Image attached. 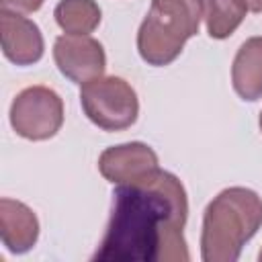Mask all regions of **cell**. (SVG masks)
<instances>
[{"instance_id": "obj_14", "label": "cell", "mask_w": 262, "mask_h": 262, "mask_svg": "<svg viewBox=\"0 0 262 262\" xmlns=\"http://www.w3.org/2000/svg\"><path fill=\"white\" fill-rule=\"evenodd\" d=\"M244 4L252 12H262V0H244Z\"/></svg>"}, {"instance_id": "obj_13", "label": "cell", "mask_w": 262, "mask_h": 262, "mask_svg": "<svg viewBox=\"0 0 262 262\" xmlns=\"http://www.w3.org/2000/svg\"><path fill=\"white\" fill-rule=\"evenodd\" d=\"M45 0H0L4 10H12V12H23V14H31L35 10H39L43 6Z\"/></svg>"}, {"instance_id": "obj_4", "label": "cell", "mask_w": 262, "mask_h": 262, "mask_svg": "<svg viewBox=\"0 0 262 262\" xmlns=\"http://www.w3.org/2000/svg\"><path fill=\"white\" fill-rule=\"evenodd\" d=\"M80 104L84 115L102 131H123L139 115L133 86L119 76H98L82 84Z\"/></svg>"}, {"instance_id": "obj_1", "label": "cell", "mask_w": 262, "mask_h": 262, "mask_svg": "<svg viewBox=\"0 0 262 262\" xmlns=\"http://www.w3.org/2000/svg\"><path fill=\"white\" fill-rule=\"evenodd\" d=\"M186 190L172 172L158 168L145 178L117 184L106 231L92 260L186 262Z\"/></svg>"}, {"instance_id": "obj_9", "label": "cell", "mask_w": 262, "mask_h": 262, "mask_svg": "<svg viewBox=\"0 0 262 262\" xmlns=\"http://www.w3.org/2000/svg\"><path fill=\"white\" fill-rule=\"evenodd\" d=\"M0 237L8 252L25 254L39 237V219L31 207L14 199H0Z\"/></svg>"}, {"instance_id": "obj_6", "label": "cell", "mask_w": 262, "mask_h": 262, "mask_svg": "<svg viewBox=\"0 0 262 262\" xmlns=\"http://www.w3.org/2000/svg\"><path fill=\"white\" fill-rule=\"evenodd\" d=\"M53 59L61 76L70 82L86 84L104 74L106 55L100 45L90 35H61L53 45Z\"/></svg>"}, {"instance_id": "obj_3", "label": "cell", "mask_w": 262, "mask_h": 262, "mask_svg": "<svg viewBox=\"0 0 262 262\" xmlns=\"http://www.w3.org/2000/svg\"><path fill=\"white\" fill-rule=\"evenodd\" d=\"M201 0H151L149 12L137 33V51L149 66L172 63L184 43L199 33Z\"/></svg>"}, {"instance_id": "obj_10", "label": "cell", "mask_w": 262, "mask_h": 262, "mask_svg": "<svg viewBox=\"0 0 262 262\" xmlns=\"http://www.w3.org/2000/svg\"><path fill=\"white\" fill-rule=\"evenodd\" d=\"M231 84L242 100L262 98V37L246 39L231 66Z\"/></svg>"}, {"instance_id": "obj_7", "label": "cell", "mask_w": 262, "mask_h": 262, "mask_svg": "<svg viewBox=\"0 0 262 262\" xmlns=\"http://www.w3.org/2000/svg\"><path fill=\"white\" fill-rule=\"evenodd\" d=\"M158 154L141 141L106 147L98 158L100 174L113 184H127L158 170Z\"/></svg>"}, {"instance_id": "obj_11", "label": "cell", "mask_w": 262, "mask_h": 262, "mask_svg": "<svg viewBox=\"0 0 262 262\" xmlns=\"http://www.w3.org/2000/svg\"><path fill=\"white\" fill-rule=\"evenodd\" d=\"M205 27L211 39L229 37L246 18L248 6L244 0H201Z\"/></svg>"}, {"instance_id": "obj_8", "label": "cell", "mask_w": 262, "mask_h": 262, "mask_svg": "<svg viewBox=\"0 0 262 262\" xmlns=\"http://www.w3.org/2000/svg\"><path fill=\"white\" fill-rule=\"evenodd\" d=\"M0 31H2V53L8 61L16 66H33L43 57V35L41 29L27 16L0 10Z\"/></svg>"}, {"instance_id": "obj_12", "label": "cell", "mask_w": 262, "mask_h": 262, "mask_svg": "<svg viewBox=\"0 0 262 262\" xmlns=\"http://www.w3.org/2000/svg\"><path fill=\"white\" fill-rule=\"evenodd\" d=\"M55 23L68 35H88L100 25V6L94 0H59Z\"/></svg>"}, {"instance_id": "obj_16", "label": "cell", "mask_w": 262, "mask_h": 262, "mask_svg": "<svg viewBox=\"0 0 262 262\" xmlns=\"http://www.w3.org/2000/svg\"><path fill=\"white\" fill-rule=\"evenodd\" d=\"M258 258H260V260H262V250H260V254H258Z\"/></svg>"}, {"instance_id": "obj_15", "label": "cell", "mask_w": 262, "mask_h": 262, "mask_svg": "<svg viewBox=\"0 0 262 262\" xmlns=\"http://www.w3.org/2000/svg\"><path fill=\"white\" fill-rule=\"evenodd\" d=\"M258 125H260V131H262V113H260V119H258Z\"/></svg>"}, {"instance_id": "obj_5", "label": "cell", "mask_w": 262, "mask_h": 262, "mask_svg": "<svg viewBox=\"0 0 262 262\" xmlns=\"http://www.w3.org/2000/svg\"><path fill=\"white\" fill-rule=\"evenodd\" d=\"M10 125L25 139H51L63 125V102L59 94L47 86L20 90L10 104Z\"/></svg>"}, {"instance_id": "obj_2", "label": "cell", "mask_w": 262, "mask_h": 262, "mask_svg": "<svg viewBox=\"0 0 262 262\" xmlns=\"http://www.w3.org/2000/svg\"><path fill=\"white\" fill-rule=\"evenodd\" d=\"M262 227V199L244 186L221 190L205 209L201 256L205 262H233Z\"/></svg>"}]
</instances>
